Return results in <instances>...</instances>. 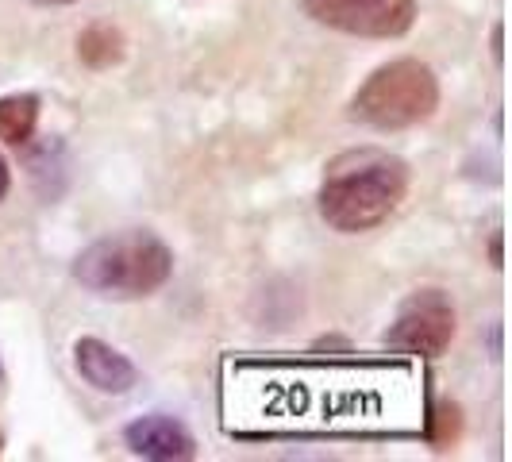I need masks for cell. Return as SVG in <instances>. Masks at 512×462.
<instances>
[{
    "label": "cell",
    "instance_id": "9c48e42d",
    "mask_svg": "<svg viewBox=\"0 0 512 462\" xmlns=\"http://www.w3.org/2000/svg\"><path fill=\"white\" fill-rule=\"evenodd\" d=\"M77 58L85 66H93V70H108V66H116L124 58V35L112 24L85 27L81 39H77Z\"/></svg>",
    "mask_w": 512,
    "mask_h": 462
},
{
    "label": "cell",
    "instance_id": "30bf717a",
    "mask_svg": "<svg viewBox=\"0 0 512 462\" xmlns=\"http://www.w3.org/2000/svg\"><path fill=\"white\" fill-rule=\"evenodd\" d=\"M8 189H12V170H8V162H4V154H0V201L8 197Z\"/></svg>",
    "mask_w": 512,
    "mask_h": 462
},
{
    "label": "cell",
    "instance_id": "8fae6325",
    "mask_svg": "<svg viewBox=\"0 0 512 462\" xmlns=\"http://www.w3.org/2000/svg\"><path fill=\"white\" fill-rule=\"evenodd\" d=\"M31 4H43V8H62V4H77V0H31Z\"/></svg>",
    "mask_w": 512,
    "mask_h": 462
},
{
    "label": "cell",
    "instance_id": "ba28073f",
    "mask_svg": "<svg viewBox=\"0 0 512 462\" xmlns=\"http://www.w3.org/2000/svg\"><path fill=\"white\" fill-rule=\"evenodd\" d=\"M39 128V97L35 93H12L0 97V139L12 147H24Z\"/></svg>",
    "mask_w": 512,
    "mask_h": 462
},
{
    "label": "cell",
    "instance_id": "52a82bcc",
    "mask_svg": "<svg viewBox=\"0 0 512 462\" xmlns=\"http://www.w3.org/2000/svg\"><path fill=\"white\" fill-rule=\"evenodd\" d=\"M74 366L97 393H112V397L128 393L139 382V366L128 355H120L116 347H108L104 339H97V335H81L74 343Z\"/></svg>",
    "mask_w": 512,
    "mask_h": 462
},
{
    "label": "cell",
    "instance_id": "7c38bea8",
    "mask_svg": "<svg viewBox=\"0 0 512 462\" xmlns=\"http://www.w3.org/2000/svg\"><path fill=\"white\" fill-rule=\"evenodd\" d=\"M0 382H4V366H0Z\"/></svg>",
    "mask_w": 512,
    "mask_h": 462
},
{
    "label": "cell",
    "instance_id": "277c9868",
    "mask_svg": "<svg viewBox=\"0 0 512 462\" xmlns=\"http://www.w3.org/2000/svg\"><path fill=\"white\" fill-rule=\"evenodd\" d=\"M459 328L455 305L443 289H416L405 305L397 308L382 343L405 359H439Z\"/></svg>",
    "mask_w": 512,
    "mask_h": 462
},
{
    "label": "cell",
    "instance_id": "6da1fadb",
    "mask_svg": "<svg viewBox=\"0 0 512 462\" xmlns=\"http://www.w3.org/2000/svg\"><path fill=\"white\" fill-rule=\"evenodd\" d=\"M409 197V162L382 147H351L324 170L316 208L328 228L343 235L382 228Z\"/></svg>",
    "mask_w": 512,
    "mask_h": 462
},
{
    "label": "cell",
    "instance_id": "7a4b0ae2",
    "mask_svg": "<svg viewBox=\"0 0 512 462\" xmlns=\"http://www.w3.org/2000/svg\"><path fill=\"white\" fill-rule=\"evenodd\" d=\"M74 278L97 297L139 301L174 278V251L147 228L112 231L77 255Z\"/></svg>",
    "mask_w": 512,
    "mask_h": 462
},
{
    "label": "cell",
    "instance_id": "8992f818",
    "mask_svg": "<svg viewBox=\"0 0 512 462\" xmlns=\"http://www.w3.org/2000/svg\"><path fill=\"white\" fill-rule=\"evenodd\" d=\"M124 443H128L131 455L154 462H189L197 459V439L189 436V428L166 416V412H151V416H139L124 428Z\"/></svg>",
    "mask_w": 512,
    "mask_h": 462
},
{
    "label": "cell",
    "instance_id": "3957f363",
    "mask_svg": "<svg viewBox=\"0 0 512 462\" xmlns=\"http://www.w3.org/2000/svg\"><path fill=\"white\" fill-rule=\"evenodd\" d=\"M439 108V77L420 58H393L359 85L347 104L355 124L374 131H405L432 120Z\"/></svg>",
    "mask_w": 512,
    "mask_h": 462
},
{
    "label": "cell",
    "instance_id": "5b68a950",
    "mask_svg": "<svg viewBox=\"0 0 512 462\" xmlns=\"http://www.w3.org/2000/svg\"><path fill=\"white\" fill-rule=\"evenodd\" d=\"M308 20L359 35V39H401L416 24V0H301Z\"/></svg>",
    "mask_w": 512,
    "mask_h": 462
}]
</instances>
